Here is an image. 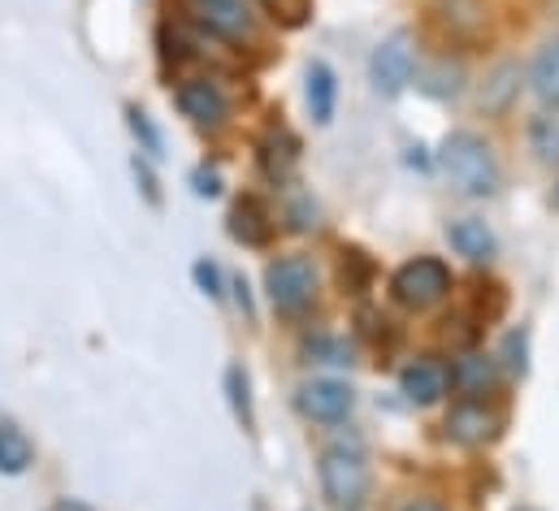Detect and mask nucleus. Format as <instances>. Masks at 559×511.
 Wrapping results in <instances>:
<instances>
[{"label":"nucleus","instance_id":"15","mask_svg":"<svg viewBox=\"0 0 559 511\" xmlns=\"http://www.w3.org/2000/svg\"><path fill=\"white\" fill-rule=\"evenodd\" d=\"M447 382L455 385L464 399H481L486 390H495L499 373H495V360H486V356H464V360H455V369H451Z\"/></svg>","mask_w":559,"mask_h":511},{"label":"nucleus","instance_id":"17","mask_svg":"<svg viewBox=\"0 0 559 511\" xmlns=\"http://www.w3.org/2000/svg\"><path fill=\"white\" fill-rule=\"evenodd\" d=\"M31 460H35V447L26 442V433L17 425H0V473L17 477L31 468Z\"/></svg>","mask_w":559,"mask_h":511},{"label":"nucleus","instance_id":"2","mask_svg":"<svg viewBox=\"0 0 559 511\" xmlns=\"http://www.w3.org/2000/svg\"><path fill=\"white\" fill-rule=\"evenodd\" d=\"M317 473H321V495H325L330 508L356 511L360 499L369 495V460H365L360 447H343V442L325 447Z\"/></svg>","mask_w":559,"mask_h":511},{"label":"nucleus","instance_id":"12","mask_svg":"<svg viewBox=\"0 0 559 511\" xmlns=\"http://www.w3.org/2000/svg\"><path fill=\"white\" fill-rule=\"evenodd\" d=\"M230 235H235L243 248H265L270 235H274L270 209H265L261 200H239L235 213H230Z\"/></svg>","mask_w":559,"mask_h":511},{"label":"nucleus","instance_id":"21","mask_svg":"<svg viewBox=\"0 0 559 511\" xmlns=\"http://www.w3.org/2000/svg\"><path fill=\"white\" fill-rule=\"evenodd\" d=\"M131 130L143 139V152H147V156H160V134H156V127L147 122V114L131 109Z\"/></svg>","mask_w":559,"mask_h":511},{"label":"nucleus","instance_id":"16","mask_svg":"<svg viewBox=\"0 0 559 511\" xmlns=\"http://www.w3.org/2000/svg\"><path fill=\"white\" fill-rule=\"evenodd\" d=\"M530 87H534V96H538L547 109H559V39L543 44V52L534 57V66H530Z\"/></svg>","mask_w":559,"mask_h":511},{"label":"nucleus","instance_id":"8","mask_svg":"<svg viewBox=\"0 0 559 511\" xmlns=\"http://www.w3.org/2000/svg\"><path fill=\"white\" fill-rule=\"evenodd\" d=\"M187 9L204 31L222 35V39H248L252 35V13L243 0H187Z\"/></svg>","mask_w":559,"mask_h":511},{"label":"nucleus","instance_id":"27","mask_svg":"<svg viewBox=\"0 0 559 511\" xmlns=\"http://www.w3.org/2000/svg\"><path fill=\"white\" fill-rule=\"evenodd\" d=\"M404 511H442V503H433V499H417V503H408Z\"/></svg>","mask_w":559,"mask_h":511},{"label":"nucleus","instance_id":"24","mask_svg":"<svg viewBox=\"0 0 559 511\" xmlns=\"http://www.w3.org/2000/svg\"><path fill=\"white\" fill-rule=\"evenodd\" d=\"M503 352H508V373H525V334H512Z\"/></svg>","mask_w":559,"mask_h":511},{"label":"nucleus","instance_id":"9","mask_svg":"<svg viewBox=\"0 0 559 511\" xmlns=\"http://www.w3.org/2000/svg\"><path fill=\"white\" fill-rule=\"evenodd\" d=\"M178 109L195 122V127H222L226 122V96L217 83L209 79H191L178 87Z\"/></svg>","mask_w":559,"mask_h":511},{"label":"nucleus","instance_id":"22","mask_svg":"<svg viewBox=\"0 0 559 511\" xmlns=\"http://www.w3.org/2000/svg\"><path fill=\"white\" fill-rule=\"evenodd\" d=\"M195 282L204 286V295H213V299H222V269L213 264V260H195Z\"/></svg>","mask_w":559,"mask_h":511},{"label":"nucleus","instance_id":"3","mask_svg":"<svg viewBox=\"0 0 559 511\" xmlns=\"http://www.w3.org/2000/svg\"><path fill=\"white\" fill-rule=\"evenodd\" d=\"M391 295L408 312H429V308H438L451 295V269L438 255H417V260H408V264L395 269Z\"/></svg>","mask_w":559,"mask_h":511},{"label":"nucleus","instance_id":"25","mask_svg":"<svg viewBox=\"0 0 559 511\" xmlns=\"http://www.w3.org/2000/svg\"><path fill=\"white\" fill-rule=\"evenodd\" d=\"M135 178H140L143 195H147V204H160V191H156V178H152V169L143 165L140 156H135Z\"/></svg>","mask_w":559,"mask_h":511},{"label":"nucleus","instance_id":"4","mask_svg":"<svg viewBox=\"0 0 559 511\" xmlns=\"http://www.w3.org/2000/svg\"><path fill=\"white\" fill-rule=\"evenodd\" d=\"M265 290L270 304L278 308L282 317H299L304 308H312L317 299V269L308 255H282L265 269Z\"/></svg>","mask_w":559,"mask_h":511},{"label":"nucleus","instance_id":"28","mask_svg":"<svg viewBox=\"0 0 559 511\" xmlns=\"http://www.w3.org/2000/svg\"><path fill=\"white\" fill-rule=\"evenodd\" d=\"M512 511H538V508H512Z\"/></svg>","mask_w":559,"mask_h":511},{"label":"nucleus","instance_id":"18","mask_svg":"<svg viewBox=\"0 0 559 511\" xmlns=\"http://www.w3.org/2000/svg\"><path fill=\"white\" fill-rule=\"evenodd\" d=\"M530 143H534L538 161L556 165L559 161V114H538L534 127H530Z\"/></svg>","mask_w":559,"mask_h":511},{"label":"nucleus","instance_id":"23","mask_svg":"<svg viewBox=\"0 0 559 511\" xmlns=\"http://www.w3.org/2000/svg\"><path fill=\"white\" fill-rule=\"evenodd\" d=\"M308 352H321L325 365H352V347H343V343H325V338H321V343H312Z\"/></svg>","mask_w":559,"mask_h":511},{"label":"nucleus","instance_id":"26","mask_svg":"<svg viewBox=\"0 0 559 511\" xmlns=\"http://www.w3.org/2000/svg\"><path fill=\"white\" fill-rule=\"evenodd\" d=\"M217 191H222V178L213 169H200L195 174V195H217Z\"/></svg>","mask_w":559,"mask_h":511},{"label":"nucleus","instance_id":"13","mask_svg":"<svg viewBox=\"0 0 559 511\" xmlns=\"http://www.w3.org/2000/svg\"><path fill=\"white\" fill-rule=\"evenodd\" d=\"M400 390H404L413 403L429 407V403H438V399L447 394V369L433 365V360H417V365H408V369L400 373Z\"/></svg>","mask_w":559,"mask_h":511},{"label":"nucleus","instance_id":"6","mask_svg":"<svg viewBox=\"0 0 559 511\" xmlns=\"http://www.w3.org/2000/svg\"><path fill=\"white\" fill-rule=\"evenodd\" d=\"M356 407V394L347 382H334V378H317V382L299 385V412L308 420H321V425H338L347 420Z\"/></svg>","mask_w":559,"mask_h":511},{"label":"nucleus","instance_id":"11","mask_svg":"<svg viewBox=\"0 0 559 511\" xmlns=\"http://www.w3.org/2000/svg\"><path fill=\"white\" fill-rule=\"evenodd\" d=\"M447 239H451L455 252L464 255V260H473V264H490L495 252H499L495 230H490L486 222H477V217H460V222H451V226H447Z\"/></svg>","mask_w":559,"mask_h":511},{"label":"nucleus","instance_id":"5","mask_svg":"<svg viewBox=\"0 0 559 511\" xmlns=\"http://www.w3.org/2000/svg\"><path fill=\"white\" fill-rule=\"evenodd\" d=\"M369 74H373V87L382 96H400L408 92V83L417 79V48H413V35L408 31H395L378 44L373 61H369Z\"/></svg>","mask_w":559,"mask_h":511},{"label":"nucleus","instance_id":"10","mask_svg":"<svg viewBox=\"0 0 559 511\" xmlns=\"http://www.w3.org/2000/svg\"><path fill=\"white\" fill-rule=\"evenodd\" d=\"M438 22L447 26L451 39L477 44L490 26V13H486V0H438Z\"/></svg>","mask_w":559,"mask_h":511},{"label":"nucleus","instance_id":"7","mask_svg":"<svg viewBox=\"0 0 559 511\" xmlns=\"http://www.w3.org/2000/svg\"><path fill=\"white\" fill-rule=\"evenodd\" d=\"M499 425L503 420H499L495 407H486V399H460L451 407V416H447V433L460 447H486V442H495L499 438Z\"/></svg>","mask_w":559,"mask_h":511},{"label":"nucleus","instance_id":"19","mask_svg":"<svg viewBox=\"0 0 559 511\" xmlns=\"http://www.w3.org/2000/svg\"><path fill=\"white\" fill-rule=\"evenodd\" d=\"M226 390H230V407H235V416L243 420V429H252V425H257V416H252V394H248V373H243L239 365L226 369Z\"/></svg>","mask_w":559,"mask_h":511},{"label":"nucleus","instance_id":"14","mask_svg":"<svg viewBox=\"0 0 559 511\" xmlns=\"http://www.w3.org/2000/svg\"><path fill=\"white\" fill-rule=\"evenodd\" d=\"M308 109H312V122L317 127H330L334 118V100H338V83H334V70L325 61H312L308 66Z\"/></svg>","mask_w":559,"mask_h":511},{"label":"nucleus","instance_id":"20","mask_svg":"<svg viewBox=\"0 0 559 511\" xmlns=\"http://www.w3.org/2000/svg\"><path fill=\"white\" fill-rule=\"evenodd\" d=\"M308 4H312V0H265V9H270L274 17H282L286 26H299V22L308 17Z\"/></svg>","mask_w":559,"mask_h":511},{"label":"nucleus","instance_id":"29","mask_svg":"<svg viewBox=\"0 0 559 511\" xmlns=\"http://www.w3.org/2000/svg\"><path fill=\"white\" fill-rule=\"evenodd\" d=\"M556 204H559V187H556Z\"/></svg>","mask_w":559,"mask_h":511},{"label":"nucleus","instance_id":"1","mask_svg":"<svg viewBox=\"0 0 559 511\" xmlns=\"http://www.w3.org/2000/svg\"><path fill=\"white\" fill-rule=\"evenodd\" d=\"M438 165H442V178L451 182V191H460V195L481 200V195H495V187H499L495 152H490V143H486L481 134H473V130H455V134L442 143Z\"/></svg>","mask_w":559,"mask_h":511}]
</instances>
